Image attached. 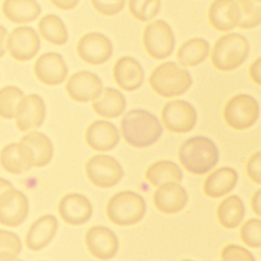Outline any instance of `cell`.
Here are the masks:
<instances>
[{
    "instance_id": "39",
    "label": "cell",
    "mask_w": 261,
    "mask_h": 261,
    "mask_svg": "<svg viewBox=\"0 0 261 261\" xmlns=\"http://www.w3.org/2000/svg\"><path fill=\"white\" fill-rule=\"evenodd\" d=\"M246 170L248 176L257 185L261 184V152L252 154L247 162Z\"/></svg>"
},
{
    "instance_id": "19",
    "label": "cell",
    "mask_w": 261,
    "mask_h": 261,
    "mask_svg": "<svg viewBox=\"0 0 261 261\" xmlns=\"http://www.w3.org/2000/svg\"><path fill=\"white\" fill-rule=\"evenodd\" d=\"M188 202L185 188L175 182L165 184L154 192L153 203L155 208L164 214H174L184 209Z\"/></svg>"
},
{
    "instance_id": "42",
    "label": "cell",
    "mask_w": 261,
    "mask_h": 261,
    "mask_svg": "<svg viewBox=\"0 0 261 261\" xmlns=\"http://www.w3.org/2000/svg\"><path fill=\"white\" fill-rule=\"evenodd\" d=\"M260 198H261V190H257L251 200V207L253 209V211L257 214V215H261V205H260Z\"/></svg>"
},
{
    "instance_id": "38",
    "label": "cell",
    "mask_w": 261,
    "mask_h": 261,
    "mask_svg": "<svg viewBox=\"0 0 261 261\" xmlns=\"http://www.w3.org/2000/svg\"><path fill=\"white\" fill-rule=\"evenodd\" d=\"M93 7L104 16L118 14L124 7L125 0H91Z\"/></svg>"
},
{
    "instance_id": "10",
    "label": "cell",
    "mask_w": 261,
    "mask_h": 261,
    "mask_svg": "<svg viewBox=\"0 0 261 261\" xmlns=\"http://www.w3.org/2000/svg\"><path fill=\"white\" fill-rule=\"evenodd\" d=\"M41 46L38 33L31 27H17L8 35L6 49L10 56L20 62L29 61L36 56Z\"/></svg>"
},
{
    "instance_id": "43",
    "label": "cell",
    "mask_w": 261,
    "mask_h": 261,
    "mask_svg": "<svg viewBox=\"0 0 261 261\" xmlns=\"http://www.w3.org/2000/svg\"><path fill=\"white\" fill-rule=\"evenodd\" d=\"M7 36L6 29L0 24V58L4 56L5 54V48H4V41Z\"/></svg>"
},
{
    "instance_id": "7",
    "label": "cell",
    "mask_w": 261,
    "mask_h": 261,
    "mask_svg": "<svg viewBox=\"0 0 261 261\" xmlns=\"http://www.w3.org/2000/svg\"><path fill=\"white\" fill-rule=\"evenodd\" d=\"M143 44L146 52L152 58L161 60L172 53L175 39L169 24L157 19L146 25L143 34Z\"/></svg>"
},
{
    "instance_id": "17",
    "label": "cell",
    "mask_w": 261,
    "mask_h": 261,
    "mask_svg": "<svg viewBox=\"0 0 261 261\" xmlns=\"http://www.w3.org/2000/svg\"><path fill=\"white\" fill-rule=\"evenodd\" d=\"M60 217L68 224L81 225L92 216V205L87 197L77 193H70L62 197L58 204Z\"/></svg>"
},
{
    "instance_id": "45",
    "label": "cell",
    "mask_w": 261,
    "mask_h": 261,
    "mask_svg": "<svg viewBox=\"0 0 261 261\" xmlns=\"http://www.w3.org/2000/svg\"><path fill=\"white\" fill-rule=\"evenodd\" d=\"M0 261H22V260L19 259V258H17V256L0 255Z\"/></svg>"
},
{
    "instance_id": "13",
    "label": "cell",
    "mask_w": 261,
    "mask_h": 261,
    "mask_svg": "<svg viewBox=\"0 0 261 261\" xmlns=\"http://www.w3.org/2000/svg\"><path fill=\"white\" fill-rule=\"evenodd\" d=\"M100 77L90 71H77L73 73L65 85L67 95L76 102L86 103L95 100L102 91Z\"/></svg>"
},
{
    "instance_id": "5",
    "label": "cell",
    "mask_w": 261,
    "mask_h": 261,
    "mask_svg": "<svg viewBox=\"0 0 261 261\" xmlns=\"http://www.w3.org/2000/svg\"><path fill=\"white\" fill-rule=\"evenodd\" d=\"M146 209L145 200L141 195L132 191H122L108 200L106 214L114 224L127 226L142 220Z\"/></svg>"
},
{
    "instance_id": "41",
    "label": "cell",
    "mask_w": 261,
    "mask_h": 261,
    "mask_svg": "<svg viewBox=\"0 0 261 261\" xmlns=\"http://www.w3.org/2000/svg\"><path fill=\"white\" fill-rule=\"evenodd\" d=\"M50 2L59 9L71 10L79 4L80 0H50Z\"/></svg>"
},
{
    "instance_id": "6",
    "label": "cell",
    "mask_w": 261,
    "mask_h": 261,
    "mask_svg": "<svg viewBox=\"0 0 261 261\" xmlns=\"http://www.w3.org/2000/svg\"><path fill=\"white\" fill-rule=\"evenodd\" d=\"M259 117V104L255 98L247 94L232 96L223 107L225 123L236 130L251 127Z\"/></svg>"
},
{
    "instance_id": "4",
    "label": "cell",
    "mask_w": 261,
    "mask_h": 261,
    "mask_svg": "<svg viewBox=\"0 0 261 261\" xmlns=\"http://www.w3.org/2000/svg\"><path fill=\"white\" fill-rule=\"evenodd\" d=\"M249 51V42L243 35L229 33L215 42L211 52V63L220 71H231L243 64Z\"/></svg>"
},
{
    "instance_id": "36",
    "label": "cell",
    "mask_w": 261,
    "mask_h": 261,
    "mask_svg": "<svg viewBox=\"0 0 261 261\" xmlns=\"http://www.w3.org/2000/svg\"><path fill=\"white\" fill-rule=\"evenodd\" d=\"M21 251V241L12 231L0 229V255L17 256Z\"/></svg>"
},
{
    "instance_id": "26",
    "label": "cell",
    "mask_w": 261,
    "mask_h": 261,
    "mask_svg": "<svg viewBox=\"0 0 261 261\" xmlns=\"http://www.w3.org/2000/svg\"><path fill=\"white\" fill-rule=\"evenodd\" d=\"M94 111L103 117L114 118L121 115L125 109L124 96L116 89L104 88L100 95L93 100Z\"/></svg>"
},
{
    "instance_id": "32",
    "label": "cell",
    "mask_w": 261,
    "mask_h": 261,
    "mask_svg": "<svg viewBox=\"0 0 261 261\" xmlns=\"http://www.w3.org/2000/svg\"><path fill=\"white\" fill-rule=\"evenodd\" d=\"M23 97L22 91L15 86L2 88L0 90V117L4 119L14 118Z\"/></svg>"
},
{
    "instance_id": "3",
    "label": "cell",
    "mask_w": 261,
    "mask_h": 261,
    "mask_svg": "<svg viewBox=\"0 0 261 261\" xmlns=\"http://www.w3.org/2000/svg\"><path fill=\"white\" fill-rule=\"evenodd\" d=\"M192 83L189 71L173 61L159 64L149 76L150 87L163 98L177 97L185 94Z\"/></svg>"
},
{
    "instance_id": "8",
    "label": "cell",
    "mask_w": 261,
    "mask_h": 261,
    "mask_svg": "<svg viewBox=\"0 0 261 261\" xmlns=\"http://www.w3.org/2000/svg\"><path fill=\"white\" fill-rule=\"evenodd\" d=\"M86 175L96 187L107 189L117 185L123 176L119 162L109 155H95L85 165Z\"/></svg>"
},
{
    "instance_id": "47",
    "label": "cell",
    "mask_w": 261,
    "mask_h": 261,
    "mask_svg": "<svg viewBox=\"0 0 261 261\" xmlns=\"http://www.w3.org/2000/svg\"><path fill=\"white\" fill-rule=\"evenodd\" d=\"M222 261H223V260H222Z\"/></svg>"
},
{
    "instance_id": "31",
    "label": "cell",
    "mask_w": 261,
    "mask_h": 261,
    "mask_svg": "<svg viewBox=\"0 0 261 261\" xmlns=\"http://www.w3.org/2000/svg\"><path fill=\"white\" fill-rule=\"evenodd\" d=\"M38 31L45 41L53 45L61 46L68 41L67 29L62 19L55 14L43 16L39 20Z\"/></svg>"
},
{
    "instance_id": "2",
    "label": "cell",
    "mask_w": 261,
    "mask_h": 261,
    "mask_svg": "<svg viewBox=\"0 0 261 261\" xmlns=\"http://www.w3.org/2000/svg\"><path fill=\"white\" fill-rule=\"evenodd\" d=\"M219 153L214 142L203 136L187 139L178 150V159L182 166L193 174H204L214 167Z\"/></svg>"
},
{
    "instance_id": "16",
    "label": "cell",
    "mask_w": 261,
    "mask_h": 261,
    "mask_svg": "<svg viewBox=\"0 0 261 261\" xmlns=\"http://www.w3.org/2000/svg\"><path fill=\"white\" fill-rule=\"evenodd\" d=\"M46 116V106L41 96L30 94L24 96L15 115V124L20 132H29L40 127Z\"/></svg>"
},
{
    "instance_id": "29",
    "label": "cell",
    "mask_w": 261,
    "mask_h": 261,
    "mask_svg": "<svg viewBox=\"0 0 261 261\" xmlns=\"http://www.w3.org/2000/svg\"><path fill=\"white\" fill-rule=\"evenodd\" d=\"M217 220L224 228L237 227L244 218L245 206L243 201L237 195H231L223 199L216 211Z\"/></svg>"
},
{
    "instance_id": "1",
    "label": "cell",
    "mask_w": 261,
    "mask_h": 261,
    "mask_svg": "<svg viewBox=\"0 0 261 261\" xmlns=\"http://www.w3.org/2000/svg\"><path fill=\"white\" fill-rule=\"evenodd\" d=\"M120 130L128 145L135 148H146L158 141L162 135V125L151 112L133 109L122 117Z\"/></svg>"
},
{
    "instance_id": "24",
    "label": "cell",
    "mask_w": 261,
    "mask_h": 261,
    "mask_svg": "<svg viewBox=\"0 0 261 261\" xmlns=\"http://www.w3.org/2000/svg\"><path fill=\"white\" fill-rule=\"evenodd\" d=\"M238 173L234 169L223 166L211 172L204 180L203 192L209 198H220L228 194L237 185Z\"/></svg>"
},
{
    "instance_id": "23",
    "label": "cell",
    "mask_w": 261,
    "mask_h": 261,
    "mask_svg": "<svg viewBox=\"0 0 261 261\" xmlns=\"http://www.w3.org/2000/svg\"><path fill=\"white\" fill-rule=\"evenodd\" d=\"M58 221L52 214H45L33 222L25 236V245L32 251L44 249L54 238Z\"/></svg>"
},
{
    "instance_id": "22",
    "label": "cell",
    "mask_w": 261,
    "mask_h": 261,
    "mask_svg": "<svg viewBox=\"0 0 261 261\" xmlns=\"http://www.w3.org/2000/svg\"><path fill=\"white\" fill-rule=\"evenodd\" d=\"M86 142L93 150L105 152L116 147L119 142V134L113 123L96 120L86 130Z\"/></svg>"
},
{
    "instance_id": "25",
    "label": "cell",
    "mask_w": 261,
    "mask_h": 261,
    "mask_svg": "<svg viewBox=\"0 0 261 261\" xmlns=\"http://www.w3.org/2000/svg\"><path fill=\"white\" fill-rule=\"evenodd\" d=\"M2 13L13 23L25 24L40 15L41 6L36 0H4Z\"/></svg>"
},
{
    "instance_id": "37",
    "label": "cell",
    "mask_w": 261,
    "mask_h": 261,
    "mask_svg": "<svg viewBox=\"0 0 261 261\" xmlns=\"http://www.w3.org/2000/svg\"><path fill=\"white\" fill-rule=\"evenodd\" d=\"M223 261H255L254 256L247 249L239 245H227L220 253Z\"/></svg>"
},
{
    "instance_id": "12",
    "label": "cell",
    "mask_w": 261,
    "mask_h": 261,
    "mask_svg": "<svg viewBox=\"0 0 261 261\" xmlns=\"http://www.w3.org/2000/svg\"><path fill=\"white\" fill-rule=\"evenodd\" d=\"M29 213V201L24 194L13 187L0 195V223L5 226L21 224Z\"/></svg>"
},
{
    "instance_id": "15",
    "label": "cell",
    "mask_w": 261,
    "mask_h": 261,
    "mask_svg": "<svg viewBox=\"0 0 261 261\" xmlns=\"http://www.w3.org/2000/svg\"><path fill=\"white\" fill-rule=\"evenodd\" d=\"M67 65L63 57L56 52L41 55L35 62L34 73L39 82L46 86H57L67 76Z\"/></svg>"
},
{
    "instance_id": "14",
    "label": "cell",
    "mask_w": 261,
    "mask_h": 261,
    "mask_svg": "<svg viewBox=\"0 0 261 261\" xmlns=\"http://www.w3.org/2000/svg\"><path fill=\"white\" fill-rule=\"evenodd\" d=\"M85 241L90 254L100 260L113 258L118 250L117 237L106 226H92L87 231Z\"/></svg>"
},
{
    "instance_id": "35",
    "label": "cell",
    "mask_w": 261,
    "mask_h": 261,
    "mask_svg": "<svg viewBox=\"0 0 261 261\" xmlns=\"http://www.w3.org/2000/svg\"><path fill=\"white\" fill-rule=\"evenodd\" d=\"M240 236L245 245L252 248L261 246V221L258 218L247 220L240 229Z\"/></svg>"
},
{
    "instance_id": "44",
    "label": "cell",
    "mask_w": 261,
    "mask_h": 261,
    "mask_svg": "<svg viewBox=\"0 0 261 261\" xmlns=\"http://www.w3.org/2000/svg\"><path fill=\"white\" fill-rule=\"evenodd\" d=\"M10 188H12L11 182L8 181L7 179H4V178L0 177V195H1L4 191H6V190H8V189H10Z\"/></svg>"
},
{
    "instance_id": "20",
    "label": "cell",
    "mask_w": 261,
    "mask_h": 261,
    "mask_svg": "<svg viewBox=\"0 0 261 261\" xmlns=\"http://www.w3.org/2000/svg\"><path fill=\"white\" fill-rule=\"evenodd\" d=\"M0 164L4 170L18 174L33 167L34 156L31 149L19 141L8 144L1 150Z\"/></svg>"
},
{
    "instance_id": "34",
    "label": "cell",
    "mask_w": 261,
    "mask_h": 261,
    "mask_svg": "<svg viewBox=\"0 0 261 261\" xmlns=\"http://www.w3.org/2000/svg\"><path fill=\"white\" fill-rule=\"evenodd\" d=\"M128 10L136 19L147 22L160 10V0H128Z\"/></svg>"
},
{
    "instance_id": "27",
    "label": "cell",
    "mask_w": 261,
    "mask_h": 261,
    "mask_svg": "<svg viewBox=\"0 0 261 261\" xmlns=\"http://www.w3.org/2000/svg\"><path fill=\"white\" fill-rule=\"evenodd\" d=\"M20 142L31 149L34 156L33 166L43 167L51 161L53 157V145L45 134L30 132L20 139Z\"/></svg>"
},
{
    "instance_id": "21",
    "label": "cell",
    "mask_w": 261,
    "mask_h": 261,
    "mask_svg": "<svg viewBox=\"0 0 261 261\" xmlns=\"http://www.w3.org/2000/svg\"><path fill=\"white\" fill-rule=\"evenodd\" d=\"M144 76L143 67L133 57H120L113 66L114 81L124 91L132 92L139 89L144 82Z\"/></svg>"
},
{
    "instance_id": "40",
    "label": "cell",
    "mask_w": 261,
    "mask_h": 261,
    "mask_svg": "<svg viewBox=\"0 0 261 261\" xmlns=\"http://www.w3.org/2000/svg\"><path fill=\"white\" fill-rule=\"evenodd\" d=\"M251 80L258 86L261 85V57H257L249 69Z\"/></svg>"
},
{
    "instance_id": "33",
    "label": "cell",
    "mask_w": 261,
    "mask_h": 261,
    "mask_svg": "<svg viewBox=\"0 0 261 261\" xmlns=\"http://www.w3.org/2000/svg\"><path fill=\"white\" fill-rule=\"evenodd\" d=\"M240 21L238 27L245 30L256 28L261 22V0H238Z\"/></svg>"
},
{
    "instance_id": "11",
    "label": "cell",
    "mask_w": 261,
    "mask_h": 261,
    "mask_svg": "<svg viewBox=\"0 0 261 261\" xmlns=\"http://www.w3.org/2000/svg\"><path fill=\"white\" fill-rule=\"evenodd\" d=\"M76 52L85 62L92 65H100L110 59L113 47L106 36L94 32L84 35L79 40Z\"/></svg>"
},
{
    "instance_id": "30",
    "label": "cell",
    "mask_w": 261,
    "mask_h": 261,
    "mask_svg": "<svg viewBox=\"0 0 261 261\" xmlns=\"http://www.w3.org/2000/svg\"><path fill=\"white\" fill-rule=\"evenodd\" d=\"M209 54V43L201 38H193L180 45L176 57L180 65L194 67L202 63Z\"/></svg>"
},
{
    "instance_id": "18",
    "label": "cell",
    "mask_w": 261,
    "mask_h": 261,
    "mask_svg": "<svg viewBox=\"0 0 261 261\" xmlns=\"http://www.w3.org/2000/svg\"><path fill=\"white\" fill-rule=\"evenodd\" d=\"M240 8L236 0H214L208 9V20L218 32H229L240 21Z\"/></svg>"
},
{
    "instance_id": "46",
    "label": "cell",
    "mask_w": 261,
    "mask_h": 261,
    "mask_svg": "<svg viewBox=\"0 0 261 261\" xmlns=\"http://www.w3.org/2000/svg\"><path fill=\"white\" fill-rule=\"evenodd\" d=\"M180 261H193V260H190V259H184V260H180Z\"/></svg>"
},
{
    "instance_id": "9",
    "label": "cell",
    "mask_w": 261,
    "mask_h": 261,
    "mask_svg": "<svg viewBox=\"0 0 261 261\" xmlns=\"http://www.w3.org/2000/svg\"><path fill=\"white\" fill-rule=\"evenodd\" d=\"M161 119L166 129L175 134L189 133L197 122V112L192 104L185 100L167 102L161 111Z\"/></svg>"
},
{
    "instance_id": "28",
    "label": "cell",
    "mask_w": 261,
    "mask_h": 261,
    "mask_svg": "<svg viewBox=\"0 0 261 261\" xmlns=\"http://www.w3.org/2000/svg\"><path fill=\"white\" fill-rule=\"evenodd\" d=\"M145 177L155 187L165 184L179 182L182 172L179 166L170 160H160L152 163L146 170Z\"/></svg>"
}]
</instances>
